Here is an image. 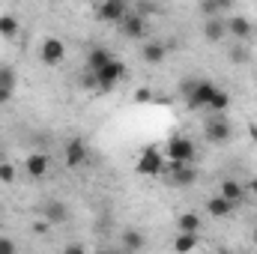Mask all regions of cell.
Here are the masks:
<instances>
[{
    "instance_id": "obj_10",
    "label": "cell",
    "mask_w": 257,
    "mask_h": 254,
    "mask_svg": "<svg viewBox=\"0 0 257 254\" xmlns=\"http://www.w3.org/2000/svg\"><path fill=\"white\" fill-rule=\"evenodd\" d=\"M120 33L126 39H144L147 36V18H141V15H135L128 9V15L123 18V24H120Z\"/></svg>"
},
{
    "instance_id": "obj_6",
    "label": "cell",
    "mask_w": 257,
    "mask_h": 254,
    "mask_svg": "<svg viewBox=\"0 0 257 254\" xmlns=\"http://www.w3.org/2000/svg\"><path fill=\"white\" fill-rule=\"evenodd\" d=\"M215 90H218V87H215L212 81H200L197 90L186 99V108H189V111H206L209 102H212V96H215Z\"/></svg>"
},
{
    "instance_id": "obj_38",
    "label": "cell",
    "mask_w": 257,
    "mask_h": 254,
    "mask_svg": "<svg viewBox=\"0 0 257 254\" xmlns=\"http://www.w3.org/2000/svg\"><path fill=\"white\" fill-rule=\"evenodd\" d=\"M254 245H257V230H254Z\"/></svg>"
},
{
    "instance_id": "obj_24",
    "label": "cell",
    "mask_w": 257,
    "mask_h": 254,
    "mask_svg": "<svg viewBox=\"0 0 257 254\" xmlns=\"http://www.w3.org/2000/svg\"><path fill=\"white\" fill-rule=\"evenodd\" d=\"M227 108H230V93L227 90H215V96H212V102H209V114H227Z\"/></svg>"
},
{
    "instance_id": "obj_13",
    "label": "cell",
    "mask_w": 257,
    "mask_h": 254,
    "mask_svg": "<svg viewBox=\"0 0 257 254\" xmlns=\"http://www.w3.org/2000/svg\"><path fill=\"white\" fill-rule=\"evenodd\" d=\"M111 60H114V54H111L108 48L93 45V48L87 51V72H93V75H96V72H102V69L111 63Z\"/></svg>"
},
{
    "instance_id": "obj_40",
    "label": "cell",
    "mask_w": 257,
    "mask_h": 254,
    "mask_svg": "<svg viewBox=\"0 0 257 254\" xmlns=\"http://www.w3.org/2000/svg\"><path fill=\"white\" fill-rule=\"evenodd\" d=\"M123 254H126V251H123Z\"/></svg>"
},
{
    "instance_id": "obj_17",
    "label": "cell",
    "mask_w": 257,
    "mask_h": 254,
    "mask_svg": "<svg viewBox=\"0 0 257 254\" xmlns=\"http://www.w3.org/2000/svg\"><path fill=\"white\" fill-rule=\"evenodd\" d=\"M42 215H45L48 224H63V221H69V206L63 200H48L42 206Z\"/></svg>"
},
{
    "instance_id": "obj_16",
    "label": "cell",
    "mask_w": 257,
    "mask_h": 254,
    "mask_svg": "<svg viewBox=\"0 0 257 254\" xmlns=\"http://www.w3.org/2000/svg\"><path fill=\"white\" fill-rule=\"evenodd\" d=\"M233 209H236V206H233L230 200L218 197V194L206 200V215H209V218H215V221H221V218H230V215H233Z\"/></svg>"
},
{
    "instance_id": "obj_22",
    "label": "cell",
    "mask_w": 257,
    "mask_h": 254,
    "mask_svg": "<svg viewBox=\"0 0 257 254\" xmlns=\"http://www.w3.org/2000/svg\"><path fill=\"white\" fill-rule=\"evenodd\" d=\"M18 30H21L18 18H15V15H9V12H3V15H0V36H3V39H15V36H18Z\"/></svg>"
},
{
    "instance_id": "obj_34",
    "label": "cell",
    "mask_w": 257,
    "mask_h": 254,
    "mask_svg": "<svg viewBox=\"0 0 257 254\" xmlns=\"http://www.w3.org/2000/svg\"><path fill=\"white\" fill-rule=\"evenodd\" d=\"M9 99H12V93L9 90H0V105H9Z\"/></svg>"
},
{
    "instance_id": "obj_36",
    "label": "cell",
    "mask_w": 257,
    "mask_h": 254,
    "mask_svg": "<svg viewBox=\"0 0 257 254\" xmlns=\"http://www.w3.org/2000/svg\"><path fill=\"white\" fill-rule=\"evenodd\" d=\"M248 191L254 194V200H257V180H254V183H251V186H248Z\"/></svg>"
},
{
    "instance_id": "obj_32",
    "label": "cell",
    "mask_w": 257,
    "mask_h": 254,
    "mask_svg": "<svg viewBox=\"0 0 257 254\" xmlns=\"http://www.w3.org/2000/svg\"><path fill=\"white\" fill-rule=\"evenodd\" d=\"M63 254H87V248H84L81 242H69V245L63 248Z\"/></svg>"
},
{
    "instance_id": "obj_12",
    "label": "cell",
    "mask_w": 257,
    "mask_h": 254,
    "mask_svg": "<svg viewBox=\"0 0 257 254\" xmlns=\"http://www.w3.org/2000/svg\"><path fill=\"white\" fill-rule=\"evenodd\" d=\"M48 168H51V159H48L45 153H30L27 162H24V171H27V177H33V180H42V177L48 174Z\"/></svg>"
},
{
    "instance_id": "obj_18",
    "label": "cell",
    "mask_w": 257,
    "mask_h": 254,
    "mask_svg": "<svg viewBox=\"0 0 257 254\" xmlns=\"http://www.w3.org/2000/svg\"><path fill=\"white\" fill-rule=\"evenodd\" d=\"M200 227H203V218H200V212H180L177 215V233H200Z\"/></svg>"
},
{
    "instance_id": "obj_14",
    "label": "cell",
    "mask_w": 257,
    "mask_h": 254,
    "mask_svg": "<svg viewBox=\"0 0 257 254\" xmlns=\"http://www.w3.org/2000/svg\"><path fill=\"white\" fill-rule=\"evenodd\" d=\"M141 57H144V63L159 66L165 57H168V42H162V39H153V42H147V45L141 48Z\"/></svg>"
},
{
    "instance_id": "obj_11",
    "label": "cell",
    "mask_w": 257,
    "mask_h": 254,
    "mask_svg": "<svg viewBox=\"0 0 257 254\" xmlns=\"http://www.w3.org/2000/svg\"><path fill=\"white\" fill-rule=\"evenodd\" d=\"M227 36H236L239 42H245V39L254 36V24L245 15H230L227 18Z\"/></svg>"
},
{
    "instance_id": "obj_5",
    "label": "cell",
    "mask_w": 257,
    "mask_h": 254,
    "mask_svg": "<svg viewBox=\"0 0 257 254\" xmlns=\"http://www.w3.org/2000/svg\"><path fill=\"white\" fill-rule=\"evenodd\" d=\"M123 78H126V63L114 57L111 63L102 69V72H96V81H99V93H111V90H114V87H117Z\"/></svg>"
},
{
    "instance_id": "obj_4",
    "label": "cell",
    "mask_w": 257,
    "mask_h": 254,
    "mask_svg": "<svg viewBox=\"0 0 257 254\" xmlns=\"http://www.w3.org/2000/svg\"><path fill=\"white\" fill-rule=\"evenodd\" d=\"M165 174L171 177V183H174L177 189H192L194 183H197V168L171 162V159H165Z\"/></svg>"
},
{
    "instance_id": "obj_1",
    "label": "cell",
    "mask_w": 257,
    "mask_h": 254,
    "mask_svg": "<svg viewBox=\"0 0 257 254\" xmlns=\"http://www.w3.org/2000/svg\"><path fill=\"white\" fill-rule=\"evenodd\" d=\"M203 138L209 144H227L233 138V123L227 120V114H209L203 123Z\"/></svg>"
},
{
    "instance_id": "obj_27",
    "label": "cell",
    "mask_w": 257,
    "mask_h": 254,
    "mask_svg": "<svg viewBox=\"0 0 257 254\" xmlns=\"http://www.w3.org/2000/svg\"><path fill=\"white\" fill-rule=\"evenodd\" d=\"M197 84H200V78H183V81H180V99H183V102L197 90Z\"/></svg>"
},
{
    "instance_id": "obj_33",
    "label": "cell",
    "mask_w": 257,
    "mask_h": 254,
    "mask_svg": "<svg viewBox=\"0 0 257 254\" xmlns=\"http://www.w3.org/2000/svg\"><path fill=\"white\" fill-rule=\"evenodd\" d=\"M150 96H153V93H150L147 87H141V90L135 93V99H138V102H150Z\"/></svg>"
},
{
    "instance_id": "obj_9",
    "label": "cell",
    "mask_w": 257,
    "mask_h": 254,
    "mask_svg": "<svg viewBox=\"0 0 257 254\" xmlns=\"http://www.w3.org/2000/svg\"><path fill=\"white\" fill-rule=\"evenodd\" d=\"M87 159H90L87 144H84L81 138H72V141L66 144V165H69L72 171H78V168H84V165H87Z\"/></svg>"
},
{
    "instance_id": "obj_37",
    "label": "cell",
    "mask_w": 257,
    "mask_h": 254,
    "mask_svg": "<svg viewBox=\"0 0 257 254\" xmlns=\"http://www.w3.org/2000/svg\"><path fill=\"white\" fill-rule=\"evenodd\" d=\"M6 162V150H3V144H0V165Z\"/></svg>"
},
{
    "instance_id": "obj_20",
    "label": "cell",
    "mask_w": 257,
    "mask_h": 254,
    "mask_svg": "<svg viewBox=\"0 0 257 254\" xmlns=\"http://www.w3.org/2000/svg\"><path fill=\"white\" fill-rule=\"evenodd\" d=\"M203 36H206V42H224V36H227V18H209V21H203Z\"/></svg>"
},
{
    "instance_id": "obj_2",
    "label": "cell",
    "mask_w": 257,
    "mask_h": 254,
    "mask_svg": "<svg viewBox=\"0 0 257 254\" xmlns=\"http://www.w3.org/2000/svg\"><path fill=\"white\" fill-rule=\"evenodd\" d=\"M165 153H168V159H171V162L192 165L194 156H197V147H194L192 138H186V135H174V138H168V144H165Z\"/></svg>"
},
{
    "instance_id": "obj_25",
    "label": "cell",
    "mask_w": 257,
    "mask_h": 254,
    "mask_svg": "<svg viewBox=\"0 0 257 254\" xmlns=\"http://www.w3.org/2000/svg\"><path fill=\"white\" fill-rule=\"evenodd\" d=\"M15 84H18V75L12 66H0V90H9L15 93Z\"/></svg>"
},
{
    "instance_id": "obj_3",
    "label": "cell",
    "mask_w": 257,
    "mask_h": 254,
    "mask_svg": "<svg viewBox=\"0 0 257 254\" xmlns=\"http://www.w3.org/2000/svg\"><path fill=\"white\" fill-rule=\"evenodd\" d=\"M135 171L141 177H162L165 174V156L156 150V147H144L138 162H135Z\"/></svg>"
},
{
    "instance_id": "obj_28",
    "label": "cell",
    "mask_w": 257,
    "mask_h": 254,
    "mask_svg": "<svg viewBox=\"0 0 257 254\" xmlns=\"http://www.w3.org/2000/svg\"><path fill=\"white\" fill-rule=\"evenodd\" d=\"M78 87H81V90H99V81H96V75H93V72H87V69H84V72L78 75Z\"/></svg>"
},
{
    "instance_id": "obj_19",
    "label": "cell",
    "mask_w": 257,
    "mask_h": 254,
    "mask_svg": "<svg viewBox=\"0 0 257 254\" xmlns=\"http://www.w3.org/2000/svg\"><path fill=\"white\" fill-rule=\"evenodd\" d=\"M197 12L209 21V18H224L227 12H230V0H203L200 6H197Z\"/></svg>"
},
{
    "instance_id": "obj_8",
    "label": "cell",
    "mask_w": 257,
    "mask_h": 254,
    "mask_svg": "<svg viewBox=\"0 0 257 254\" xmlns=\"http://www.w3.org/2000/svg\"><path fill=\"white\" fill-rule=\"evenodd\" d=\"M128 6L126 0H105L102 6H99V18L102 21H108V24H123V18L128 15Z\"/></svg>"
},
{
    "instance_id": "obj_7",
    "label": "cell",
    "mask_w": 257,
    "mask_h": 254,
    "mask_svg": "<svg viewBox=\"0 0 257 254\" xmlns=\"http://www.w3.org/2000/svg\"><path fill=\"white\" fill-rule=\"evenodd\" d=\"M39 57H42V63H45V66L63 63V57H66V42H63V39H57V36H48V39H42Z\"/></svg>"
},
{
    "instance_id": "obj_21",
    "label": "cell",
    "mask_w": 257,
    "mask_h": 254,
    "mask_svg": "<svg viewBox=\"0 0 257 254\" xmlns=\"http://www.w3.org/2000/svg\"><path fill=\"white\" fill-rule=\"evenodd\" d=\"M197 242H200V233H177L174 251L177 254H192L194 248H197Z\"/></svg>"
},
{
    "instance_id": "obj_26",
    "label": "cell",
    "mask_w": 257,
    "mask_h": 254,
    "mask_svg": "<svg viewBox=\"0 0 257 254\" xmlns=\"http://www.w3.org/2000/svg\"><path fill=\"white\" fill-rule=\"evenodd\" d=\"M227 57H230V63L242 66V63H248V60H251V51H248L245 45H233V48H227Z\"/></svg>"
},
{
    "instance_id": "obj_29",
    "label": "cell",
    "mask_w": 257,
    "mask_h": 254,
    "mask_svg": "<svg viewBox=\"0 0 257 254\" xmlns=\"http://www.w3.org/2000/svg\"><path fill=\"white\" fill-rule=\"evenodd\" d=\"M132 12H135V15H141V18H150V15H156V12H159V6H156V3H135V6H132Z\"/></svg>"
},
{
    "instance_id": "obj_35",
    "label": "cell",
    "mask_w": 257,
    "mask_h": 254,
    "mask_svg": "<svg viewBox=\"0 0 257 254\" xmlns=\"http://www.w3.org/2000/svg\"><path fill=\"white\" fill-rule=\"evenodd\" d=\"M33 230H36V233H45V230H48V221H39V224H33Z\"/></svg>"
},
{
    "instance_id": "obj_23",
    "label": "cell",
    "mask_w": 257,
    "mask_h": 254,
    "mask_svg": "<svg viewBox=\"0 0 257 254\" xmlns=\"http://www.w3.org/2000/svg\"><path fill=\"white\" fill-rule=\"evenodd\" d=\"M123 245H126V254H138L147 245V239H144L141 230H126V233H123Z\"/></svg>"
},
{
    "instance_id": "obj_39",
    "label": "cell",
    "mask_w": 257,
    "mask_h": 254,
    "mask_svg": "<svg viewBox=\"0 0 257 254\" xmlns=\"http://www.w3.org/2000/svg\"><path fill=\"white\" fill-rule=\"evenodd\" d=\"M105 254H114V251H105Z\"/></svg>"
},
{
    "instance_id": "obj_30",
    "label": "cell",
    "mask_w": 257,
    "mask_h": 254,
    "mask_svg": "<svg viewBox=\"0 0 257 254\" xmlns=\"http://www.w3.org/2000/svg\"><path fill=\"white\" fill-rule=\"evenodd\" d=\"M15 174H18V171H15L12 162H3V165H0V183H15Z\"/></svg>"
},
{
    "instance_id": "obj_15",
    "label": "cell",
    "mask_w": 257,
    "mask_h": 254,
    "mask_svg": "<svg viewBox=\"0 0 257 254\" xmlns=\"http://www.w3.org/2000/svg\"><path fill=\"white\" fill-rule=\"evenodd\" d=\"M245 186L239 183V180H221V186H218V197H224V200H230L233 206H239L242 203V197H245Z\"/></svg>"
},
{
    "instance_id": "obj_31",
    "label": "cell",
    "mask_w": 257,
    "mask_h": 254,
    "mask_svg": "<svg viewBox=\"0 0 257 254\" xmlns=\"http://www.w3.org/2000/svg\"><path fill=\"white\" fill-rule=\"evenodd\" d=\"M0 254H18V245L9 236H0Z\"/></svg>"
}]
</instances>
